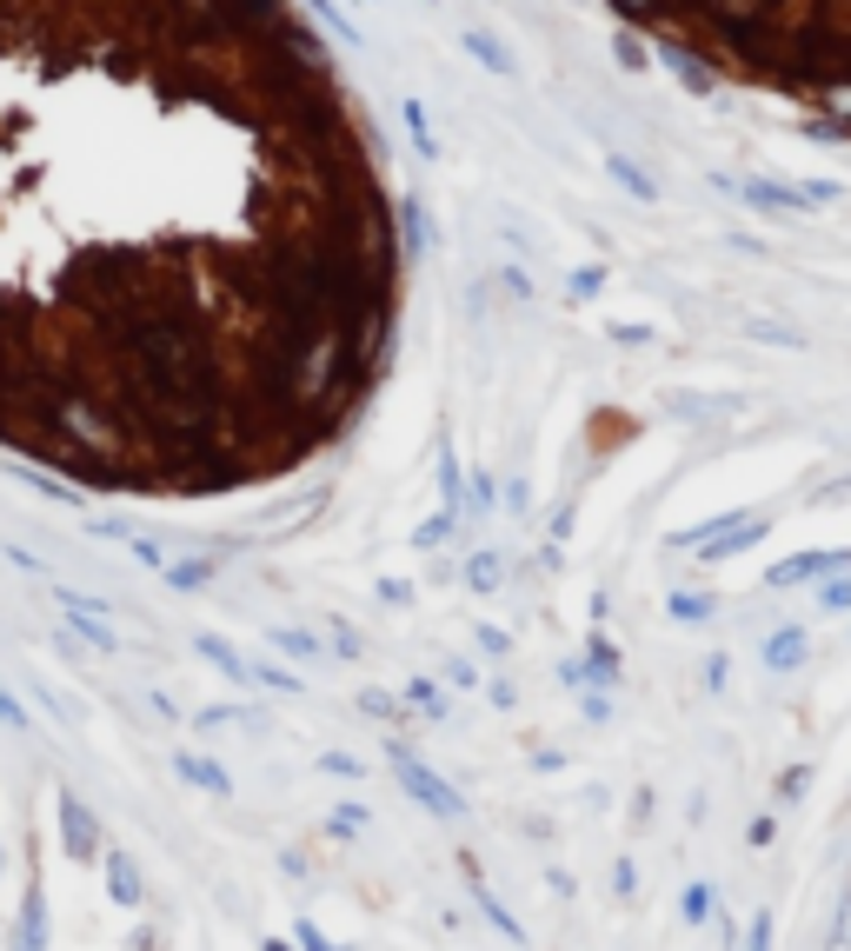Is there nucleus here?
<instances>
[{
  "label": "nucleus",
  "instance_id": "f257e3e1",
  "mask_svg": "<svg viewBox=\"0 0 851 951\" xmlns=\"http://www.w3.org/2000/svg\"><path fill=\"white\" fill-rule=\"evenodd\" d=\"M406 246L300 0H0V440L233 492L373 399Z\"/></svg>",
  "mask_w": 851,
  "mask_h": 951
},
{
  "label": "nucleus",
  "instance_id": "f03ea898",
  "mask_svg": "<svg viewBox=\"0 0 851 951\" xmlns=\"http://www.w3.org/2000/svg\"><path fill=\"white\" fill-rule=\"evenodd\" d=\"M393 772H399V786H406V792H412L426 812H433V819H459V812H466V799L446 786L440 772H426V765H419L406 745H393Z\"/></svg>",
  "mask_w": 851,
  "mask_h": 951
},
{
  "label": "nucleus",
  "instance_id": "7ed1b4c3",
  "mask_svg": "<svg viewBox=\"0 0 851 951\" xmlns=\"http://www.w3.org/2000/svg\"><path fill=\"white\" fill-rule=\"evenodd\" d=\"M851 566V553L844 546H825V553H792V559H779L772 572H765V585L772 592H785V585H805V579H831V572H844Z\"/></svg>",
  "mask_w": 851,
  "mask_h": 951
},
{
  "label": "nucleus",
  "instance_id": "20e7f679",
  "mask_svg": "<svg viewBox=\"0 0 851 951\" xmlns=\"http://www.w3.org/2000/svg\"><path fill=\"white\" fill-rule=\"evenodd\" d=\"M54 812H60V838H67V851L73 858H101V825H94V812L80 805L73 792H60L54 799Z\"/></svg>",
  "mask_w": 851,
  "mask_h": 951
},
{
  "label": "nucleus",
  "instance_id": "39448f33",
  "mask_svg": "<svg viewBox=\"0 0 851 951\" xmlns=\"http://www.w3.org/2000/svg\"><path fill=\"white\" fill-rule=\"evenodd\" d=\"M107 858V898L120 905V912H140L147 905V879H140V865H133V851H101Z\"/></svg>",
  "mask_w": 851,
  "mask_h": 951
},
{
  "label": "nucleus",
  "instance_id": "423d86ee",
  "mask_svg": "<svg viewBox=\"0 0 851 951\" xmlns=\"http://www.w3.org/2000/svg\"><path fill=\"white\" fill-rule=\"evenodd\" d=\"M758 659H765V672H798V665L812 659V639H805L798 626H779L772 639L758 646Z\"/></svg>",
  "mask_w": 851,
  "mask_h": 951
},
{
  "label": "nucleus",
  "instance_id": "0eeeda50",
  "mask_svg": "<svg viewBox=\"0 0 851 951\" xmlns=\"http://www.w3.org/2000/svg\"><path fill=\"white\" fill-rule=\"evenodd\" d=\"M14 951H47V892L40 885H27V898H21V938H14Z\"/></svg>",
  "mask_w": 851,
  "mask_h": 951
},
{
  "label": "nucleus",
  "instance_id": "6e6552de",
  "mask_svg": "<svg viewBox=\"0 0 851 951\" xmlns=\"http://www.w3.org/2000/svg\"><path fill=\"white\" fill-rule=\"evenodd\" d=\"M751 207H772V213H805L812 200H805V187H779V181H745L738 187Z\"/></svg>",
  "mask_w": 851,
  "mask_h": 951
},
{
  "label": "nucleus",
  "instance_id": "1a4fd4ad",
  "mask_svg": "<svg viewBox=\"0 0 851 951\" xmlns=\"http://www.w3.org/2000/svg\"><path fill=\"white\" fill-rule=\"evenodd\" d=\"M174 772L187 778V786H200V792H213V799H233V778L213 765V758H194V752H180L174 758Z\"/></svg>",
  "mask_w": 851,
  "mask_h": 951
},
{
  "label": "nucleus",
  "instance_id": "9d476101",
  "mask_svg": "<svg viewBox=\"0 0 851 951\" xmlns=\"http://www.w3.org/2000/svg\"><path fill=\"white\" fill-rule=\"evenodd\" d=\"M466 879H473V892H479V912H486V925H492L499 938H513V944H526V931H520V918H513V912H505V905H499V898H492V892L479 885V865H473V858H466Z\"/></svg>",
  "mask_w": 851,
  "mask_h": 951
},
{
  "label": "nucleus",
  "instance_id": "9b49d317",
  "mask_svg": "<svg viewBox=\"0 0 851 951\" xmlns=\"http://www.w3.org/2000/svg\"><path fill=\"white\" fill-rule=\"evenodd\" d=\"M366 825H373V805H339V812L326 819L333 838H353V832H366Z\"/></svg>",
  "mask_w": 851,
  "mask_h": 951
},
{
  "label": "nucleus",
  "instance_id": "f8f14e48",
  "mask_svg": "<svg viewBox=\"0 0 851 951\" xmlns=\"http://www.w3.org/2000/svg\"><path fill=\"white\" fill-rule=\"evenodd\" d=\"M712 898H719V892H712L706 879H699V885H686V898H678V912H686V925H706V918H712Z\"/></svg>",
  "mask_w": 851,
  "mask_h": 951
},
{
  "label": "nucleus",
  "instance_id": "ddd939ff",
  "mask_svg": "<svg viewBox=\"0 0 851 951\" xmlns=\"http://www.w3.org/2000/svg\"><path fill=\"white\" fill-rule=\"evenodd\" d=\"M818 605H825V613H851V572H831L818 585Z\"/></svg>",
  "mask_w": 851,
  "mask_h": 951
},
{
  "label": "nucleus",
  "instance_id": "4468645a",
  "mask_svg": "<svg viewBox=\"0 0 851 951\" xmlns=\"http://www.w3.org/2000/svg\"><path fill=\"white\" fill-rule=\"evenodd\" d=\"M293 938H300V951H347L339 938H326V931H319V918H300V931H293Z\"/></svg>",
  "mask_w": 851,
  "mask_h": 951
},
{
  "label": "nucleus",
  "instance_id": "2eb2a0df",
  "mask_svg": "<svg viewBox=\"0 0 851 951\" xmlns=\"http://www.w3.org/2000/svg\"><path fill=\"white\" fill-rule=\"evenodd\" d=\"M745 951H772V912H758L751 931H745Z\"/></svg>",
  "mask_w": 851,
  "mask_h": 951
},
{
  "label": "nucleus",
  "instance_id": "dca6fc26",
  "mask_svg": "<svg viewBox=\"0 0 851 951\" xmlns=\"http://www.w3.org/2000/svg\"><path fill=\"white\" fill-rule=\"evenodd\" d=\"M805 786H812V765H792V772L779 778V799H798Z\"/></svg>",
  "mask_w": 851,
  "mask_h": 951
},
{
  "label": "nucleus",
  "instance_id": "f3484780",
  "mask_svg": "<svg viewBox=\"0 0 851 951\" xmlns=\"http://www.w3.org/2000/svg\"><path fill=\"white\" fill-rule=\"evenodd\" d=\"M672 613H678V619H706L712 599H692V592H686V599H672Z\"/></svg>",
  "mask_w": 851,
  "mask_h": 951
},
{
  "label": "nucleus",
  "instance_id": "a211bd4d",
  "mask_svg": "<svg viewBox=\"0 0 851 951\" xmlns=\"http://www.w3.org/2000/svg\"><path fill=\"white\" fill-rule=\"evenodd\" d=\"M706 685H712V692H725V685H732V665H725V652L706 665Z\"/></svg>",
  "mask_w": 851,
  "mask_h": 951
},
{
  "label": "nucleus",
  "instance_id": "6ab92c4d",
  "mask_svg": "<svg viewBox=\"0 0 851 951\" xmlns=\"http://www.w3.org/2000/svg\"><path fill=\"white\" fill-rule=\"evenodd\" d=\"M745 838H751V845H772V838H779V819H751Z\"/></svg>",
  "mask_w": 851,
  "mask_h": 951
},
{
  "label": "nucleus",
  "instance_id": "aec40b11",
  "mask_svg": "<svg viewBox=\"0 0 851 951\" xmlns=\"http://www.w3.org/2000/svg\"><path fill=\"white\" fill-rule=\"evenodd\" d=\"M207 659H213V665H226V672H240V659H233V652H226L220 639H207Z\"/></svg>",
  "mask_w": 851,
  "mask_h": 951
},
{
  "label": "nucleus",
  "instance_id": "412c9836",
  "mask_svg": "<svg viewBox=\"0 0 851 951\" xmlns=\"http://www.w3.org/2000/svg\"><path fill=\"white\" fill-rule=\"evenodd\" d=\"M260 951H300V944H287V938H267V944H260Z\"/></svg>",
  "mask_w": 851,
  "mask_h": 951
}]
</instances>
